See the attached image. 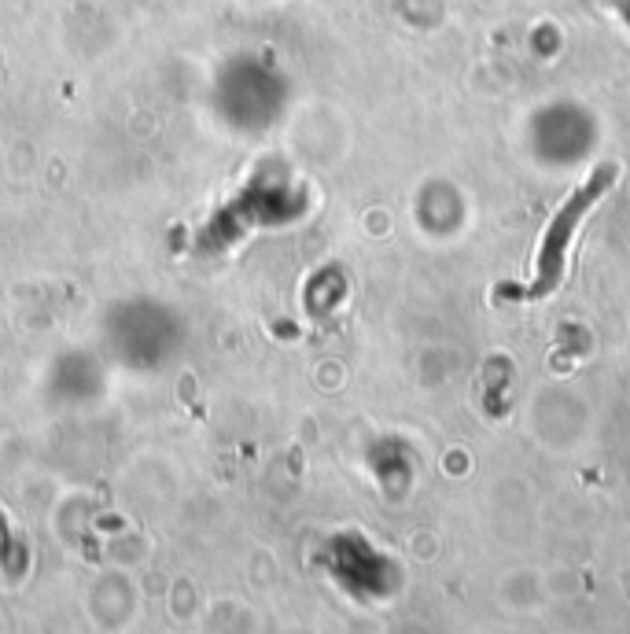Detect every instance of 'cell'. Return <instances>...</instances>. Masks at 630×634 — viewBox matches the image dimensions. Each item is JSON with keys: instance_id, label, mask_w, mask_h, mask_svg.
Listing matches in <instances>:
<instances>
[{"instance_id": "6da1fadb", "label": "cell", "mask_w": 630, "mask_h": 634, "mask_svg": "<svg viewBox=\"0 0 630 634\" xmlns=\"http://www.w3.org/2000/svg\"><path fill=\"white\" fill-rule=\"evenodd\" d=\"M612 181H615L612 166H594L583 178V185L553 210L542 248H538V258H535V277L528 288H505L509 299H546L549 292H557V284L564 280V269H567V248L576 240V229L594 210V203L612 189Z\"/></svg>"}]
</instances>
